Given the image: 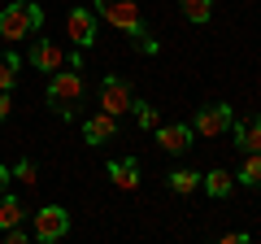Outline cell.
<instances>
[{
    "label": "cell",
    "mask_w": 261,
    "mask_h": 244,
    "mask_svg": "<svg viewBox=\"0 0 261 244\" xmlns=\"http://www.w3.org/2000/svg\"><path fill=\"white\" fill-rule=\"evenodd\" d=\"M0 235H9V244H27V240H31L22 227H9V231H0Z\"/></svg>",
    "instance_id": "cell-22"
},
{
    "label": "cell",
    "mask_w": 261,
    "mask_h": 244,
    "mask_svg": "<svg viewBox=\"0 0 261 244\" xmlns=\"http://www.w3.org/2000/svg\"><path fill=\"white\" fill-rule=\"evenodd\" d=\"M183 18L187 22H209L214 18V0H183Z\"/></svg>",
    "instance_id": "cell-17"
},
{
    "label": "cell",
    "mask_w": 261,
    "mask_h": 244,
    "mask_svg": "<svg viewBox=\"0 0 261 244\" xmlns=\"http://www.w3.org/2000/svg\"><path fill=\"white\" fill-rule=\"evenodd\" d=\"M200 188H205L214 201H222V197H231L235 175H226V170H209V175H200Z\"/></svg>",
    "instance_id": "cell-13"
},
{
    "label": "cell",
    "mask_w": 261,
    "mask_h": 244,
    "mask_svg": "<svg viewBox=\"0 0 261 244\" xmlns=\"http://www.w3.org/2000/svg\"><path fill=\"white\" fill-rule=\"evenodd\" d=\"M130 109H135V122H140L144 131H157V127H161V113L152 109L148 101H135V105H130Z\"/></svg>",
    "instance_id": "cell-18"
},
{
    "label": "cell",
    "mask_w": 261,
    "mask_h": 244,
    "mask_svg": "<svg viewBox=\"0 0 261 244\" xmlns=\"http://www.w3.org/2000/svg\"><path fill=\"white\" fill-rule=\"evenodd\" d=\"M65 35L74 39L79 48H87L96 39V13L92 9H70V18H65Z\"/></svg>",
    "instance_id": "cell-8"
},
{
    "label": "cell",
    "mask_w": 261,
    "mask_h": 244,
    "mask_svg": "<svg viewBox=\"0 0 261 244\" xmlns=\"http://www.w3.org/2000/svg\"><path fill=\"white\" fill-rule=\"evenodd\" d=\"M109 179L118 183L122 192H130L135 183H140V161L135 157H122V161H109Z\"/></svg>",
    "instance_id": "cell-12"
},
{
    "label": "cell",
    "mask_w": 261,
    "mask_h": 244,
    "mask_svg": "<svg viewBox=\"0 0 261 244\" xmlns=\"http://www.w3.org/2000/svg\"><path fill=\"white\" fill-rule=\"evenodd\" d=\"M13 83H18V57H0V92H13Z\"/></svg>",
    "instance_id": "cell-19"
},
{
    "label": "cell",
    "mask_w": 261,
    "mask_h": 244,
    "mask_svg": "<svg viewBox=\"0 0 261 244\" xmlns=\"http://www.w3.org/2000/svg\"><path fill=\"white\" fill-rule=\"evenodd\" d=\"M113 135H118V118H113V113H92V118L83 122V140L87 144H109Z\"/></svg>",
    "instance_id": "cell-9"
},
{
    "label": "cell",
    "mask_w": 261,
    "mask_h": 244,
    "mask_svg": "<svg viewBox=\"0 0 261 244\" xmlns=\"http://www.w3.org/2000/svg\"><path fill=\"white\" fill-rule=\"evenodd\" d=\"M192 127H187V122H161V127H157V144H161V149H166V153H187V149H192Z\"/></svg>",
    "instance_id": "cell-7"
},
{
    "label": "cell",
    "mask_w": 261,
    "mask_h": 244,
    "mask_svg": "<svg viewBox=\"0 0 261 244\" xmlns=\"http://www.w3.org/2000/svg\"><path fill=\"white\" fill-rule=\"evenodd\" d=\"M244 240H248L244 231H226V235H222V244H244Z\"/></svg>",
    "instance_id": "cell-24"
},
{
    "label": "cell",
    "mask_w": 261,
    "mask_h": 244,
    "mask_svg": "<svg viewBox=\"0 0 261 244\" xmlns=\"http://www.w3.org/2000/svg\"><path fill=\"white\" fill-rule=\"evenodd\" d=\"M35 175H39V170H35V161H18V166H13V179H22V183H35Z\"/></svg>",
    "instance_id": "cell-20"
},
{
    "label": "cell",
    "mask_w": 261,
    "mask_h": 244,
    "mask_svg": "<svg viewBox=\"0 0 261 244\" xmlns=\"http://www.w3.org/2000/svg\"><path fill=\"white\" fill-rule=\"evenodd\" d=\"M0 188H9V166H0Z\"/></svg>",
    "instance_id": "cell-25"
},
{
    "label": "cell",
    "mask_w": 261,
    "mask_h": 244,
    "mask_svg": "<svg viewBox=\"0 0 261 244\" xmlns=\"http://www.w3.org/2000/svg\"><path fill=\"white\" fill-rule=\"evenodd\" d=\"M70 231V214H65L61 205H44V209H35V240H61V235Z\"/></svg>",
    "instance_id": "cell-5"
},
{
    "label": "cell",
    "mask_w": 261,
    "mask_h": 244,
    "mask_svg": "<svg viewBox=\"0 0 261 244\" xmlns=\"http://www.w3.org/2000/svg\"><path fill=\"white\" fill-rule=\"evenodd\" d=\"M79 101H83V70H53V79H48V105L61 118H70L79 109Z\"/></svg>",
    "instance_id": "cell-2"
},
{
    "label": "cell",
    "mask_w": 261,
    "mask_h": 244,
    "mask_svg": "<svg viewBox=\"0 0 261 244\" xmlns=\"http://www.w3.org/2000/svg\"><path fill=\"white\" fill-rule=\"evenodd\" d=\"M96 5H100V18L113 31H126V35H140L144 31V18H140V5L135 0H96Z\"/></svg>",
    "instance_id": "cell-3"
},
{
    "label": "cell",
    "mask_w": 261,
    "mask_h": 244,
    "mask_svg": "<svg viewBox=\"0 0 261 244\" xmlns=\"http://www.w3.org/2000/svg\"><path fill=\"white\" fill-rule=\"evenodd\" d=\"M22 218H27V214H22V201H18V197H5V201H0V231L18 227Z\"/></svg>",
    "instance_id": "cell-15"
},
{
    "label": "cell",
    "mask_w": 261,
    "mask_h": 244,
    "mask_svg": "<svg viewBox=\"0 0 261 244\" xmlns=\"http://www.w3.org/2000/svg\"><path fill=\"white\" fill-rule=\"evenodd\" d=\"M130 105H135V96H130V83H126V79H118V75H109V79L100 83V109L118 118V113H126Z\"/></svg>",
    "instance_id": "cell-6"
},
{
    "label": "cell",
    "mask_w": 261,
    "mask_h": 244,
    "mask_svg": "<svg viewBox=\"0 0 261 244\" xmlns=\"http://www.w3.org/2000/svg\"><path fill=\"white\" fill-rule=\"evenodd\" d=\"M231 135H235V149L240 153H261V118L257 113L244 118V122H231Z\"/></svg>",
    "instance_id": "cell-10"
},
{
    "label": "cell",
    "mask_w": 261,
    "mask_h": 244,
    "mask_svg": "<svg viewBox=\"0 0 261 244\" xmlns=\"http://www.w3.org/2000/svg\"><path fill=\"white\" fill-rule=\"evenodd\" d=\"M240 183H248V188H261V153H244V166H240Z\"/></svg>",
    "instance_id": "cell-14"
},
{
    "label": "cell",
    "mask_w": 261,
    "mask_h": 244,
    "mask_svg": "<svg viewBox=\"0 0 261 244\" xmlns=\"http://www.w3.org/2000/svg\"><path fill=\"white\" fill-rule=\"evenodd\" d=\"M135 48H140V53H157V39H152L148 31H140V35H135Z\"/></svg>",
    "instance_id": "cell-21"
},
{
    "label": "cell",
    "mask_w": 261,
    "mask_h": 244,
    "mask_svg": "<svg viewBox=\"0 0 261 244\" xmlns=\"http://www.w3.org/2000/svg\"><path fill=\"white\" fill-rule=\"evenodd\" d=\"M31 66H35V70H44V75L61 70V66H65V53H61V44H53V39H39V44L31 48Z\"/></svg>",
    "instance_id": "cell-11"
},
{
    "label": "cell",
    "mask_w": 261,
    "mask_h": 244,
    "mask_svg": "<svg viewBox=\"0 0 261 244\" xmlns=\"http://www.w3.org/2000/svg\"><path fill=\"white\" fill-rule=\"evenodd\" d=\"M9 109H13V101H9V92H0V122L9 118Z\"/></svg>",
    "instance_id": "cell-23"
},
{
    "label": "cell",
    "mask_w": 261,
    "mask_h": 244,
    "mask_svg": "<svg viewBox=\"0 0 261 244\" xmlns=\"http://www.w3.org/2000/svg\"><path fill=\"white\" fill-rule=\"evenodd\" d=\"M231 105H205V109H196V122H192V131L196 135H205V140H218L222 131H231Z\"/></svg>",
    "instance_id": "cell-4"
},
{
    "label": "cell",
    "mask_w": 261,
    "mask_h": 244,
    "mask_svg": "<svg viewBox=\"0 0 261 244\" xmlns=\"http://www.w3.org/2000/svg\"><path fill=\"white\" fill-rule=\"evenodd\" d=\"M200 188V175L196 170H174L170 175V192H178V197H187V192H196Z\"/></svg>",
    "instance_id": "cell-16"
},
{
    "label": "cell",
    "mask_w": 261,
    "mask_h": 244,
    "mask_svg": "<svg viewBox=\"0 0 261 244\" xmlns=\"http://www.w3.org/2000/svg\"><path fill=\"white\" fill-rule=\"evenodd\" d=\"M39 27H44V9L31 5V0H18V5L0 9V39H27Z\"/></svg>",
    "instance_id": "cell-1"
}]
</instances>
